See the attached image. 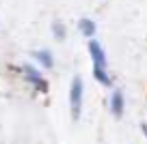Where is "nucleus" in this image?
I'll return each mask as SVG.
<instances>
[{"instance_id":"20e7f679","label":"nucleus","mask_w":147,"mask_h":144,"mask_svg":"<svg viewBox=\"0 0 147 144\" xmlns=\"http://www.w3.org/2000/svg\"><path fill=\"white\" fill-rule=\"evenodd\" d=\"M110 112H113V116L115 118H121L125 112V97H123V90H113V95H110Z\"/></svg>"},{"instance_id":"0eeeda50","label":"nucleus","mask_w":147,"mask_h":144,"mask_svg":"<svg viewBox=\"0 0 147 144\" xmlns=\"http://www.w3.org/2000/svg\"><path fill=\"white\" fill-rule=\"evenodd\" d=\"M52 35H54L59 41L65 39V35H67V28H65V24L61 22V19H54V22H52Z\"/></svg>"},{"instance_id":"f257e3e1","label":"nucleus","mask_w":147,"mask_h":144,"mask_svg":"<svg viewBox=\"0 0 147 144\" xmlns=\"http://www.w3.org/2000/svg\"><path fill=\"white\" fill-rule=\"evenodd\" d=\"M89 54L93 60V75L102 86H113V77L108 75V60H106V52L102 47V43H97L95 39L89 41Z\"/></svg>"},{"instance_id":"7ed1b4c3","label":"nucleus","mask_w":147,"mask_h":144,"mask_svg":"<svg viewBox=\"0 0 147 144\" xmlns=\"http://www.w3.org/2000/svg\"><path fill=\"white\" fill-rule=\"evenodd\" d=\"M22 75H24V80H26L28 84H32L37 90H41V93H46V90H48L46 77L41 75V71H39V69L32 67V65H24V67H22Z\"/></svg>"},{"instance_id":"39448f33","label":"nucleus","mask_w":147,"mask_h":144,"mask_svg":"<svg viewBox=\"0 0 147 144\" xmlns=\"http://www.w3.org/2000/svg\"><path fill=\"white\" fill-rule=\"evenodd\" d=\"M78 30H80V35H82V37L93 39L95 32H97V24L93 22V19H89V17H80L78 19Z\"/></svg>"},{"instance_id":"f03ea898","label":"nucleus","mask_w":147,"mask_h":144,"mask_svg":"<svg viewBox=\"0 0 147 144\" xmlns=\"http://www.w3.org/2000/svg\"><path fill=\"white\" fill-rule=\"evenodd\" d=\"M82 101H84V84H82V77L76 75L71 80V86H69V108H71V118L74 121L80 118Z\"/></svg>"},{"instance_id":"423d86ee","label":"nucleus","mask_w":147,"mask_h":144,"mask_svg":"<svg viewBox=\"0 0 147 144\" xmlns=\"http://www.w3.org/2000/svg\"><path fill=\"white\" fill-rule=\"evenodd\" d=\"M32 56H35V60L41 65L43 69H52L54 67V56H52L48 50H37V52H32Z\"/></svg>"}]
</instances>
